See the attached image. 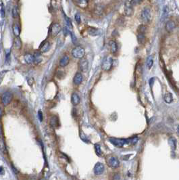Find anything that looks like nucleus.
Returning <instances> with one entry per match:
<instances>
[{
	"label": "nucleus",
	"instance_id": "11",
	"mask_svg": "<svg viewBox=\"0 0 179 180\" xmlns=\"http://www.w3.org/2000/svg\"><path fill=\"white\" fill-rule=\"evenodd\" d=\"M76 5L81 8H85L87 7L89 0H72Z\"/></svg>",
	"mask_w": 179,
	"mask_h": 180
},
{
	"label": "nucleus",
	"instance_id": "2",
	"mask_svg": "<svg viewBox=\"0 0 179 180\" xmlns=\"http://www.w3.org/2000/svg\"><path fill=\"white\" fill-rule=\"evenodd\" d=\"M72 55L75 58H83L85 55V50L81 46H76L72 50Z\"/></svg>",
	"mask_w": 179,
	"mask_h": 180
},
{
	"label": "nucleus",
	"instance_id": "4",
	"mask_svg": "<svg viewBox=\"0 0 179 180\" xmlns=\"http://www.w3.org/2000/svg\"><path fill=\"white\" fill-rule=\"evenodd\" d=\"M61 31V25L59 23L55 22L53 23L52 25L50 27V29H49V33L51 35V37H55L58 35V34L60 33V31Z\"/></svg>",
	"mask_w": 179,
	"mask_h": 180
},
{
	"label": "nucleus",
	"instance_id": "44",
	"mask_svg": "<svg viewBox=\"0 0 179 180\" xmlns=\"http://www.w3.org/2000/svg\"><path fill=\"white\" fill-rule=\"evenodd\" d=\"M177 131H178V133H179V126L178 127V128H177Z\"/></svg>",
	"mask_w": 179,
	"mask_h": 180
},
{
	"label": "nucleus",
	"instance_id": "6",
	"mask_svg": "<svg viewBox=\"0 0 179 180\" xmlns=\"http://www.w3.org/2000/svg\"><path fill=\"white\" fill-rule=\"evenodd\" d=\"M12 94L10 93V92H6L2 94L1 100H2V104H4V106H7L8 104H10V102H12Z\"/></svg>",
	"mask_w": 179,
	"mask_h": 180
},
{
	"label": "nucleus",
	"instance_id": "15",
	"mask_svg": "<svg viewBox=\"0 0 179 180\" xmlns=\"http://www.w3.org/2000/svg\"><path fill=\"white\" fill-rule=\"evenodd\" d=\"M83 75H82V74L81 73H80V72H77L76 74H75V76L74 77V79H73V82H74V83L75 84V85H80L81 83H82V81H83Z\"/></svg>",
	"mask_w": 179,
	"mask_h": 180
},
{
	"label": "nucleus",
	"instance_id": "32",
	"mask_svg": "<svg viewBox=\"0 0 179 180\" xmlns=\"http://www.w3.org/2000/svg\"><path fill=\"white\" fill-rule=\"evenodd\" d=\"M147 30V27L145 25L142 24L138 27V33H145Z\"/></svg>",
	"mask_w": 179,
	"mask_h": 180
},
{
	"label": "nucleus",
	"instance_id": "27",
	"mask_svg": "<svg viewBox=\"0 0 179 180\" xmlns=\"http://www.w3.org/2000/svg\"><path fill=\"white\" fill-rule=\"evenodd\" d=\"M0 151L3 153H6V146L5 141L2 136H0Z\"/></svg>",
	"mask_w": 179,
	"mask_h": 180
},
{
	"label": "nucleus",
	"instance_id": "18",
	"mask_svg": "<svg viewBox=\"0 0 179 180\" xmlns=\"http://www.w3.org/2000/svg\"><path fill=\"white\" fill-rule=\"evenodd\" d=\"M70 62V58L68 56H64L61 58L60 61V66L61 67H65L69 64Z\"/></svg>",
	"mask_w": 179,
	"mask_h": 180
},
{
	"label": "nucleus",
	"instance_id": "29",
	"mask_svg": "<svg viewBox=\"0 0 179 180\" xmlns=\"http://www.w3.org/2000/svg\"><path fill=\"white\" fill-rule=\"evenodd\" d=\"M153 56L151 55L149 56V57L147 58V66L149 69H151V67L153 66Z\"/></svg>",
	"mask_w": 179,
	"mask_h": 180
},
{
	"label": "nucleus",
	"instance_id": "7",
	"mask_svg": "<svg viewBox=\"0 0 179 180\" xmlns=\"http://www.w3.org/2000/svg\"><path fill=\"white\" fill-rule=\"evenodd\" d=\"M107 165L111 168L116 169L118 168L120 165L119 160L115 156H110L107 160Z\"/></svg>",
	"mask_w": 179,
	"mask_h": 180
},
{
	"label": "nucleus",
	"instance_id": "28",
	"mask_svg": "<svg viewBox=\"0 0 179 180\" xmlns=\"http://www.w3.org/2000/svg\"><path fill=\"white\" fill-rule=\"evenodd\" d=\"M34 56V62L35 64H39L42 61V56L39 52H36Z\"/></svg>",
	"mask_w": 179,
	"mask_h": 180
},
{
	"label": "nucleus",
	"instance_id": "23",
	"mask_svg": "<svg viewBox=\"0 0 179 180\" xmlns=\"http://www.w3.org/2000/svg\"><path fill=\"white\" fill-rule=\"evenodd\" d=\"M88 33L91 36H97L100 34V31L95 28L90 27V28H88Z\"/></svg>",
	"mask_w": 179,
	"mask_h": 180
},
{
	"label": "nucleus",
	"instance_id": "36",
	"mask_svg": "<svg viewBox=\"0 0 179 180\" xmlns=\"http://www.w3.org/2000/svg\"><path fill=\"white\" fill-rule=\"evenodd\" d=\"M0 15H1V17L2 18H4L5 15V9L3 6H2L1 9H0Z\"/></svg>",
	"mask_w": 179,
	"mask_h": 180
},
{
	"label": "nucleus",
	"instance_id": "35",
	"mask_svg": "<svg viewBox=\"0 0 179 180\" xmlns=\"http://www.w3.org/2000/svg\"><path fill=\"white\" fill-rule=\"evenodd\" d=\"M143 0H131L130 3L133 5V6H134V5H137L138 4H139Z\"/></svg>",
	"mask_w": 179,
	"mask_h": 180
},
{
	"label": "nucleus",
	"instance_id": "34",
	"mask_svg": "<svg viewBox=\"0 0 179 180\" xmlns=\"http://www.w3.org/2000/svg\"><path fill=\"white\" fill-rule=\"evenodd\" d=\"M7 72V71H2L0 72V84H1V83H2V81H3V79H4V76H5Z\"/></svg>",
	"mask_w": 179,
	"mask_h": 180
},
{
	"label": "nucleus",
	"instance_id": "12",
	"mask_svg": "<svg viewBox=\"0 0 179 180\" xmlns=\"http://www.w3.org/2000/svg\"><path fill=\"white\" fill-rule=\"evenodd\" d=\"M81 102V98L76 93H73L71 95V103L74 106H77Z\"/></svg>",
	"mask_w": 179,
	"mask_h": 180
},
{
	"label": "nucleus",
	"instance_id": "14",
	"mask_svg": "<svg viewBox=\"0 0 179 180\" xmlns=\"http://www.w3.org/2000/svg\"><path fill=\"white\" fill-rule=\"evenodd\" d=\"M49 124L52 127L58 128L59 127V118L56 116H52L49 120Z\"/></svg>",
	"mask_w": 179,
	"mask_h": 180
},
{
	"label": "nucleus",
	"instance_id": "43",
	"mask_svg": "<svg viewBox=\"0 0 179 180\" xmlns=\"http://www.w3.org/2000/svg\"><path fill=\"white\" fill-rule=\"evenodd\" d=\"M2 135V128H1V126H0V136Z\"/></svg>",
	"mask_w": 179,
	"mask_h": 180
},
{
	"label": "nucleus",
	"instance_id": "26",
	"mask_svg": "<svg viewBox=\"0 0 179 180\" xmlns=\"http://www.w3.org/2000/svg\"><path fill=\"white\" fill-rule=\"evenodd\" d=\"M164 102L167 104H170L173 101V97H172V95L171 93H167L164 95Z\"/></svg>",
	"mask_w": 179,
	"mask_h": 180
},
{
	"label": "nucleus",
	"instance_id": "33",
	"mask_svg": "<svg viewBox=\"0 0 179 180\" xmlns=\"http://www.w3.org/2000/svg\"><path fill=\"white\" fill-rule=\"evenodd\" d=\"M64 19H65V21H66V25L70 28H72V21H71V20H70V18H69L65 14H64Z\"/></svg>",
	"mask_w": 179,
	"mask_h": 180
},
{
	"label": "nucleus",
	"instance_id": "39",
	"mask_svg": "<svg viewBox=\"0 0 179 180\" xmlns=\"http://www.w3.org/2000/svg\"><path fill=\"white\" fill-rule=\"evenodd\" d=\"M70 35H71V37H72V42H73V43H75L76 41V36L74 35L73 33H70Z\"/></svg>",
	"mask_w": 179,
	"mask_h": 180
},
{
	"label": "nucleus",
	"instance_id": "16",
	"mask_svg": "<svg viewBox=\"0 0 179 180\" xmlns=\"http://www.w3.org/2000/svg\"><path fill=\"white\" fill-rule=\"evenodd\" d=\"M104 12V6L100 4H97L95 6L94 10H93V13L95 14L96 16H101Z\"/></svg>",
	"mask_w": 179,
	"mask_h": 180
},
{
	"label": "nucleus",
	"instance_id": "10",
	"mask_svg": "<svg viewBox=\"0 0 179 180\" xmlns=\"http://www.w3.org/2000/svg\"><path fill=\"white\" fill-rule=\"evenodd\" d=\"M124 13L127 16H131L133 14V8L130 2L127 1L124 4Z\"/></svg>",
	"mask_w": 179,
	"mask_h": 180
},
{
	"label": "nucleus",
	"instance_id": "22",
	"mask_svg": "<svg viewBox=\"0 0 179 180\" xmlns=\"http://www.w3.org/2000/svg\"><path fill=\"white\" fill-rule=\"evenodd\" d=\"M137 41L139 44L143 45L146 41V38L145 33H138L137 35Z\"/></svg>",
	"mask_w": 179,
	"mask_h": 180
},
{
	"label": "nucleus",
	"instance_id": "8",
	"mask_svg": "<svg viewBox=\"0 0 179 180\" xmlns=\"http://www.w3.org/2000/svg\"><path fill=\"white\" fill-rule=\"evenodd\" d=\"M79 68L80 71L83 72H86L89 69V62L85 58L80 59L79 62Z\"/></svg>",
	"mask_w": 179,
	"mask_h": 180
},
{
	"label": "nucleus",
	"instance_id": "42",
	"mask_svg": "<svg viewBox=\"0 0 179 180\" xmlns=\"http://www.w3.org/2000/svg\"><path fill=\"white\" fill-rule=\"evenodd\" d=\"M2 109H1V108H0V118H1V117H2Z\"/></svg>",
	"mask_w": 179,
	"mask_h": 180
},
{
	"label": "nucleus",
	"instance_id": "13",
	"mask_svg": "<svg viewBox=\"0 0 179 180\" xmlns=\"http://www.w3.org/2000/svg\"><path fill=\"white\" fill-rule=\"evenodd\" d=\"M175 22L173 20H169L166 23L165 28L168 32H172L175 28Z\"/></svg>",
	"mask_w": 179,
	"mask_h": 180
},
{
	"label": "nucleus",
	"instance_id": "1",
	"mask_svg": "<svg viewBox=\"0 0 179 180\" xmlns=\"http://www.w3.org/2000/svg\"><path fill=\"white\" fill-rule=\"evenodd\" d=\"M151 10L149 7H145L142 10L140 14V20L143 25H146L151 20Z\"/></svg>",
	"mask_w": 179,
	"mask_h": 180
},
{
	"label": "nucleus",
	"instance_id": "5",
	"mask_svg": "<svg viewBox=\"0 0 179 180\" xmlns=\"http://www.w3.org/2000/svg\"><path fill=\"white\" fill-rule=\"evenodd\" d=\"M110 141L114 146L118 147H122L124 144H130V139L126 140V139H118V138H110Z\"/></svg>",
	"mask_w": 179,
	"mask_h": 180
},
{
	"label": "nucleus",
	"instance_id": "40",
	"mask_svg": "<svg viewBox=\"0 0 179 180\" xmlns=\"http://www.w3.org/2000/svg\"><path fill=\"white\" fill-rule=\"evenodd\" d=\"M63 31H64V35H65V36H66L67 35H68V34L69 33H70V32L68 31V29H67L66 28H64Z\"/></svg>",
	"mask_w": 179,
	"mask_h": 180
},
{
	"label": "nucleus",
	"instance_id": "24",
	"mask_svg": "<svg viewBox=\"0 0 179 180\" xmlns=\"http://www.w3.org/2000/svg\"><path fill=\"white\" fill-rule=\"evenodd\" d=\"M169 145L170 146L171 149L172 150H175L176 149V140L175 138H173V137H171L169 139Z\"/></svg>",
	"mask_w": 179,
	"mask_h": 180
},
{
	"label": "nucleus",
	"instance_id": "37",
	"mask_svg": "<svg viewBox=\"0 0 179 180\" xmlns=\"http://www.w3.org/2000/svg\"><path fill=\"white\" fill-rule=\"evenodd\" d=\"M75 20H76V22L78 23V24H80V23H81V16H80L79 14H76L75 15Z\"/></svg>",
	"mask_w": 179,
	"mask_h": 180
},
{
	"label": "nucleus",
	"instance_id": "9",
	"mask_svg": "<svg viewBox=\"0 0 179 180\" xmlns=\"http://www.w3.org/2000/svg\"><path fill=\"white\" fill-rule=\"evenodd\" d=\"M105 167L104 165L101 162H97L93 168V172L96 175H100L104 172Z\"/></svg>",
	"mask_w": 179,
	"mask_h": 180
},
{
	"label": "nucleus",
	"instance_id": "21",
	"mask_svg": "<svg viewBox=\"0 0 179 180\" xmlns=\"http://www.w3.org/2000/svg\"><path fill=\"white\" fill-rule=\"evenodd\" d=\"M24 59H25V61L26 62V64H30L34 62V56L30 54H27L25 55L24 56Z\"/></svg>",
	"mask_w": 179,
	"mask_h": 180
},
{
	"label": "nucleus",
	"instance_id": "41",
	"mask_svg": "<svg viewBox=\"0 0 179 180\" xmlns=\"http://www.w3.org/2000/svg\"><path fill=\"white\" fill-rule=\"evenodd\" d=\"M4 169L2 167H0V175H4Z\"/></svg>",
	"mask_w": 179,
	"mask_h": 180
},
{
	"label": "nucleus",
	"instance_id": "17",
	"mask_svg": "<svg viewBox=\"0 0 179 180\" xmlns=\"http://www.w3.org/2000/svg\"><path fill=\"white\" fill-rule=\"evenodd\" d=\"M109 46L110 47V51L112 54H116L118 51V45L114 40L110 41Z\"/></svg>",
	"mask_w": 179,
	"mask_h": 180
},
{
	"label": "nucleus",
	"instance_id": "20",
	"mask_svg": "<svg viewBox=\"0 0 179 180\" xmlns=\"http://www.w3.org/2000/svg\"><path fill=\"white\" fill-rule=\"evenodd\" d=\"M14 46L16 50H20L22 48V41L19 37H16L14 41Z\"/></svg>",
	"mask_w": 179,
	"mask_h": 180
},
{
	"label": "nucleus",
	"instance_id": "3",
	"mask_svg": "<svg viewBox=\"0 0 179 180\" xmlns=\"http://www.w3.org/2000/svg\"><path fill=\"white\" fill-rule=\"evenodd\" d=\"M113 66V59L112 57L107 56L104 59L102 64V69L105 71L111 70Z\"/></svg>",
	"mask_w": 179,
	"mask_h": 180
},
{
	"label": "nucleus",
	"instance_id": "19",
	"mask_svg": "<svg viewBox=\"0 0 179 180\" xmlns=\"http://www.w3.org/2000/svg\"><path fill=\"white\" fill-rule=\"evenodd\" d=\"M50 47H51V46H50L49 42V41H47L45 43H43V46L41 47L40 52L41 53H46V52H48L49 50V49H50Z\"/></svg>",
	"mask_w": 179,
	"mask_h": 180
},
{
	"label": "nucleus",
	"instance_id": "38",
	"mask_svg": "<svg viewBox=\"0 0 179 180\" xmlns=\"http://www.w3.org/2000/svg\"><path fill=\"white\" fill-rule=\"evenodd\" d=\"M38 117H39L40 122H42L43 120V113L41 110H39V112H38Z\"/></svg>",
	"mask_w": 179,
	"mask_h": 180
},
{
	"label": "nucleus",
	"instance_id": "25",
	"mask_svg": "<svg viewBox=\"0 0 179 180\" xmlns=\"http://www.w3.org/2000/svg\"><path fill=\"white\" fill-rule=\"evenodd\" d=\"M12 31L15 37H19L20 35V29L19 26L17 24H16V23H14V25H13Z\"/></svg>",
	"mask_w": 179,
	"mask_h": 180
},
{
	"label": "nucleus",
	"instance_id": "31",
	"mask_svg": "<svg viewBox=\"0 0 179 180\" xmlns=\"http://www.w3.org/2000/svg\"><path fill=\"white\" fill-rule=\"evenodd\" d=\"M95 152H96L97 155V156H101L102 155V149H101V146L100 144H95Z\"/></svg>",
	"mask_w": 179,
	"mask_h": 180
},
{
	"label": "nucleus",
	"instance_id": "30",
	"mask_svg": "<svg viewBox=\"0 0 179 180\" xmlns=\"http://www.w3.org/2000/svg\"><path fill=\"white\" fill-rule=\"evenodd\" d=\"M12 13L13 18H16L18 16V15H19V10H18V8L17 5L14 6Z\"/></svg>",
	"mask_w": 179,
	"mask_h": 180
}]
</instances>
